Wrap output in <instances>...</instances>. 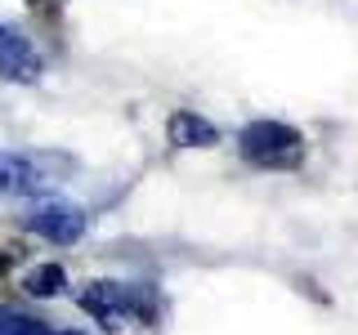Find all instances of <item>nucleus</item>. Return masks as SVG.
Segmentation results:
<instances>
[{
    "mask_svg": "<svg viewBox=\"0 0 358 335\" xmlns=\"http://www.w3.org/2000/svg\"><path fill=\"white\" fill-rule=\"evenodd\" d=\"M238 148L251 165L260 170H296L305 161V139L300 130L282 126V121H251L242 134H238Z\"/></svg>",
    "mask_w": 358,
    "mask_h": 335,
    "instance_id": "obj_1",
    "label": "nucleus"
},
{
    "mask_svg": "<svg viewBox=\"0 0 358 335\" xmlns=\"http://www.w3.org/2000/svg\"><path fill=\"white\" fill-rule=\"evenodd\" d=\"M81 308L90 318H99L103 327H126V322H152V304L143 290L126 282H90L81 295Z\"/></svg>",
    "mask_w": 358,
    "mask_h": 335,
    "instance_id": "obj_2",
    "label": "nucleus"
},
{
    "mask_svg": "<svg viewBox=\"0 0 358 335\" xmlns=\"http://www.w3.org/2000/svg\"><path fill=\"white\" fill-rule=\"evenodd\" d=\"M27 228L45 241L72 246V241H81V232H85V210L67 206V201H41V206L27 210Z\"/></svg>",
    "mask_w": 358,
    "mask_h": 335,
    "instance_id": "obj_3",
    "label": "nucleus"
},
{
    "mask_svg": "<svg viewBox=\"0 0 358 335\" xmlns=\"http://www.w3.org/2000/svg\"><path fill=\"white\" fill-rule=\"evenodd\" d=\"M50 184L45 156L31 152H0V197H31Z\"/></svg>",
    "mask_w": 358,
    "mask_h": 335,
    "instance_id": "obj_4",
    "label": "nucleus"
},
{
    "mask_svg": "<svg viewBox=\"0 0 358 335\" xmlns=\"http://www.w3.org/2000/svg\"><path fill=\"white\" fill-rule=\"evenodd\" d=\"M0 76L22 81V85H31V81L41 76V54H36V45L22 36L18 27H5V22H0Z\"/></svg>",
    "mask_w": 358,
    "mask_h": 335,
    "instance_id": "obj_5",
    "label": "nucleus"
},
{
    "mask_svg": "<svg viewBox=\"0 0 358 335\" xmlns=\"http://www.w3.org/2000/svg\"><path fill=\"white\" fill-rule=\"evenodd\" d=\"M166 134H171L175 148H215L220 143V130L206 117H197V112H175L166 121Z\"/></svg>",
    "mask_w": 358,
    "mask_h": 335,
    "instance_id": "obj_6",
    "label": "nucleus"
},
{
    "mask_svg": "<svg viewBox=\"0 0 358 335\" xmlns=\"http://www.w3.org/2000/svg\"><path fill=\"white\" fill-rule=\"evenodd\" d=\"M63 286H67V273H63L59 264H36L27 277H22V290L36 295V299H54Z\"/></svg>",
    "mask_w": 358,
    "mask_h": 335,
    "instance_id": "obj_7",
    "label": "nucleus"
},
{
    "mask_svg": "<svg viewBox=\"0 0 358 335\" xmlns=\"http://www.w3.org/2000/svg\"><path fill=\"white\" fill-rule=\"evenodd\" d=\"M0 335H50V327L27 313H14V308H0Z\"/></svg>",
    "mask_w": 358,
    "mask_h": 335,
    "instance_id": "obj_8",
    "label": "nucleus"
},
{
    "mask_svg": "<svg viewBox=\"0 0 358 335\" xmlns=\"http://www.w3.org/2000/svg\"><path fill=\"white\" fill-rule=\"evenodd\" d=\"M50 335H81V331H50Z\"/></svg>",
    "mask_w": 358,
    "mask_h": 335,
    "instance_id": "obj_9",
    "label": "nucleus"
}]
</instances>
